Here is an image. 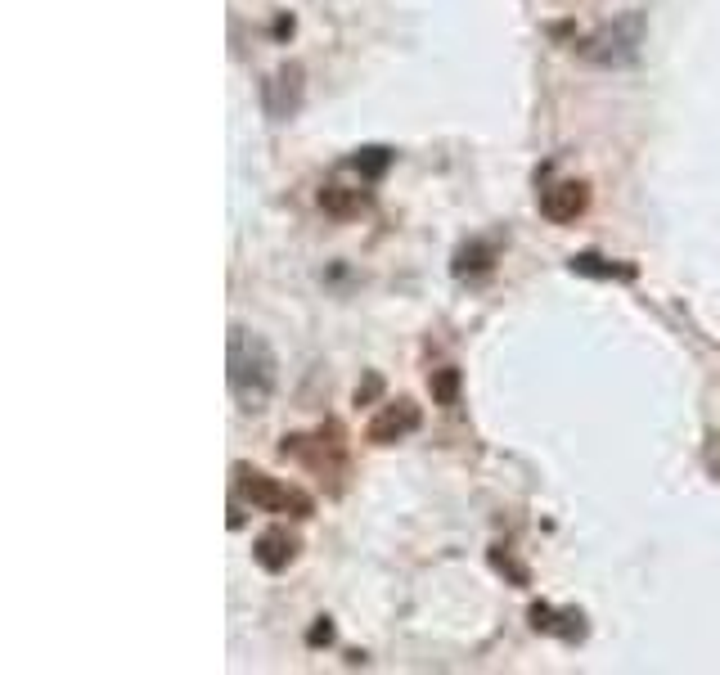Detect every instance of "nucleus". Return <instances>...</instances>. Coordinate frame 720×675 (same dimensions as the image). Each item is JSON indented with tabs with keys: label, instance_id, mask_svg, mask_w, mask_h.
Segmentation results:
<instances>
[{
	"label": "nucleus",
	"instance_id": "10",
	"mask_svg": "<svg viewBox=\"0 0 720 675\" xmlns=\"http://www.w3.org/2000/svg\"><path fill=\"white\" fill-rule=\"evenodd\" d=\"M351 167H356L360 176H383V171L392 167V149H383V144H374V149H360L356 158H351Z\"/></svg>",
	"mask_w": 720,
	"mask_h": 675
},
{
	"label": "nucleus",
	"instance_id": "4",
	"mask_svg": "<svg viewBox=\"0 0 720 675\" xmlns=\"http://www.w3.org/2000/svg\"><path fill=\"white\" fill-rule=\"evenodd\" d=\"M302 95H306V72L302 63H279L266 81H261V104L275 122H288V117L302 108Z\"/></svg>",
	"mask_w": 720,
	"mask_h": 675
},
{
	"label": "nucleus",
	"instance_id": "8",
	"mask_svg": "<svg viewBox=\"0 0 720 675\" xmlns=\"http://www.w3.org/2000/svg\"><path fill=\"white\" fill-rule=\"evenodd\" d=\"M365 203H369L365 189H351V185H324L320 189V207L329 216H356Z\"/></svg>",
	"mask_w": 720,
	"mask_h": 675
},
{
	"label": "nucleus",
	"instance_id": "3",
	"mask_svg": "<svg viewBox=\"0 0 720 675\" xmlns=\"http://www.w3.org/2000/svg\"><path fill=\"white\" fill-rule=\"evenodd\" d=\"M639 36H644V18L626 14L621 23H612V27H603L599 36H590L581 50H585V59H594V63H630L639 54Z\"/></svg>",
	"mask_w": 720,
	"mask_h": 675
},
{
	"label": "nucleus",
	"instance_id": "2",
	"mask_svg": "<svg viewBox=\"0 0 720 675\" xmlns=\"http://www.w3.org/2000/svg\"><path fill=\"white\" fill-rule=\"evenodd\" d=\"M234 491H239L243 504H252V509H261V513H288V518H311L315 513V500L306 491H297V486L279 482V477L261 473V468H248V464L234 468Z\"/></svg>",
	"mask_w": 720,
	"mask_h": 675
},
{
	"label": "nucleus",
	"instance_id": "11",
	"mask_svg": "<svg viewBox=\"0 0 720 675\" xmlns=\"http://www.w3.org/2000/svg\"><path fill=\"white\" fill-rule=\"evenodd\" d=\"M428 383H432V401L437 405H455L459 401V369H450V365L437 369Z\"/></svg>",
	"mask_w": 720,
	"mask_h": 675
},
{
	"label": "nucleus",
	"instance_id": "7",
	"mask_svg": "<svg viewBox=\"0 0 720 675\" xmlns=\"http://www.w3.org/2000/svg\"><path fill=\"white\" fill-rule=\"evenodd\" d=\"M252 554H257V563L266 567V572H284V567L297 558V540L275 527V531H266V536H257Z\"/></svg>",
	"mask_w": 720,
	"mask_h": 675
},
{
	"label": "nucleus",
	"instance_id": "5",
	"mask_svg": "<svg viewBox=\"0 0 720 675\" xmlns=\"http://www.w3.org/2000/svg\"><path fill=\"white\" fill-rule=\"evenodd\" d=\"M585 207H590V185H585V180H558V185H549L545 194H540V216L554 225L576 221Z\"/></svg>",
	"mask_w": 720,
	"mask_h": 675
},
{
	"label": "nucleus",
	"instance_id": "1",
	"mask_svg": "<svg viewBox=\"0 0 720 675\" xmlns=\"http://www.w3.org/2000/svg\"><path fill=\"white\" fill-rule=\"evenodd\" d=\"M225 365H230L225 378H230V392H234V401H239V410H266L270 392H275V383H279V365H275L270 342L248 333L243 324H234Z\"/></svg>",
	"mask_w": 720,
	"mask_h": 675
},
{
	"label": "nucleus",
	"instance_id": "6",
	"mask_svg": "<svg viewBox=\"0 0 720 675\" xmlns=\"http://www.w3.org/2000/svg\"><path fill=\"white\" fill-rule=\"evenodd\" d=\"M414 428H419V405H414V401H387L383 410L369 419L365 437L374 441V446H392V441L410 437Z\"/></svg>",
	"mask_w": 720,
	"mask_h": 675
},
{
	"label": "nucleus",
	"instance_id": "9",
	"mask_svg": "<svg viewBox=\"0 0 720 675\" xmlns=\"http://www.w3.org/2000/svg\"><path fill=\"white\" fill-rule=\"evenodd\" d=\"M572 270H576V275H599V279H612V275L630 279V275H635L630 266H608V261L594 257V252H581V257H572Z\"/></svg>",
	"mask_w": 720,
	"mask_h": 675
}]
</instances>
